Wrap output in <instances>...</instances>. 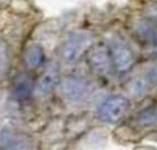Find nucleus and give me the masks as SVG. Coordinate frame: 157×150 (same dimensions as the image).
<instances>
[{
	"label": "nucleus",
	"instance_id": "nucleus-3",
	"mask_svg": "<svg viewBox=\"0 0 157 150\" xmlns=\"http://www.w3.org/2000/svg\"><path fill=\"white\" fill-rule=\"evenodd\" d=\"M90 83L80 76L67 77L61 83V93L70 102H81L90 94Z\"/></svg>",
	"mask_w": 157,
	"mask_h": 150
},
{
	"label": "nucleus",
	"instance_id": "nucleus-5",
	"mask_svg": "<svg viewBox=\"0 0 157 150\" xmlns=\"http://www.w3.org/2000/svg\"><path fill=\"white\" fill-rule=\"evenodd\" d=\"M59 68L56 63H51L46 66L44 71L40 76L36 87V93L39 97L48 96L58 83Z\"/></svg>",
	"mask_w": 157,
	"mask_h": 150
},
{
	"label": "nucleus",
	"instance_id": "nucleus-10",
	"mask_svg": "<svg viewBox=\"0 0 157 150\" xmlns=\"http://www.w3.org/2000/svg\"><path fill=\"white\" fill-rule=\"evenodd\" d=\"M14 95L18 99H28L33 93V84L30 78L26 76H21L16 79L14 83Z\"/></svg>",
	"mask_w": 157,
	"mask_h": 150
},
{
	"label": "nucleus",
	"instance_id": "nucleus-12",
	"mask_svg": "<svg viewBox=\"0 0 157 150\" xmlns=\"http://www.w3.org/2000/svg\"><path fill=\"white\" fill-rule=\"evenodd\" d=\"M9 68V53L3 42H0V74L5 75Z\"/></svg>",
	"mask_w": 157,
	"mask_h": 150
},
{
	"label": "nucleus",
	"instance_id": "nucleus-2",
	"mask_svg": "<svg viewBox=\"0 0 157 150\" xmlns=\"http://www.w3.org/2000/svg\"><path fill=\"white\" fill-rule=\"evenodd\" d=\"M129 100L122 95H112L105 99L98 109V119L103 123H117L126 115Z\"/></svg>",
	"mask_w": 157,
	"mask_h": 150
},
{
	"label": "nucleus",
	"instance_id": "nucleus-4",
	"mask_svg": "<svg viewBox=\"0 0 157 150\" xmlns=\"http://www.w3.org/2000/svg\"><path fill=\"white\" fill-rule=\"evenodd\" d=\"M109 50L112 63L118 71L125 72L130 69L133 64V54L128 46L121 40L113 39L110 42Z\"/></svg>",
	"mask_w": 157,
	"mask_h": 150
},
{
	"label": "nucleus",
	"instance_id": "nucleus-1",
	"mask_svg": "<svg viewBox=\"0 0 157 150\" xmlns=\"http://www.w3.org/2000/svg\"><path fill=\"white\" fill-rule=\"evenodd\" d=\"M93 37L84 31L70 33L61 47V57L66 63H74L92 47Z\"/></svg>",
	"mask_w": 157,
	"mask_h": 150
},
{
	"label": "nucleus",
	"instance_id": "nucleus-6",
	"mask_svg": "<svg viewBox=\"0 0 157 150\" xmlns=\"http://www.w3.org/2000/svg\"><path fill=\"white\" fill-rule=\"evenodd\" d=\"M90 66L96 72L100 75L108 74L111 68L112 59L110 54L109 48L105 46H96L93 47L90 50V56H88Z\"/></svg>",
	"mask_w": 157,
	"mask_h": 150
},
{
	"label": "nucleus",
	"instance_id": "nucleus-11",
	"mask_svg": "<svg viewBox=\"0 0 157 150\" xmlns=\"http://www.w3.org/2000/svg\"><path fill=\"white\" fill-rule=\"evenodd\" d=\"M138 34L143 40L157 42V25L153 23H142L138 27Z\"/></svg>",
	"mask_w": 157,
	"mask_h": 150
},
{
	"label": "nucleus",
	"instance_id": "nucleus-9",
	"mask_svg": "<svg viewBox=\"0 0 157 150\" xmlns=\"http://www.w3.org/2000/svg\"><path fill=\"white\" fill-rule=\"evenodd\" d=\"M136 123L140 128L157 126V106H150L142 109L136 116Z\"/></svg>",
	"mask_w": 157,
	"mask_h": 150
},
{
	"label": "nucleus",
	"instance_id": "nucleus-8",
	"mask_svg": "<svg viewBox=\"0 0 157 150\" xmlns=\"http://www.w3.org/2000/svg\"><path fill=\"white\" fill-rule=\"evenodd\" d=\"M44 59V51L38 44H33L27 48L24 54V61L25 64L30 69H37L40 67Z\"/></svg>",
	"mask_w": 157,
	"mask_h": 150
},
{
	"label": "nucleus",
	"instance_id": "nucleus-7",
	"mask_svg": "<svg viewBox=\"0 0 157 150\" xmlns=\"http://www.w3.org/2000/svg\"><path fill=\"white\" fill-rule=\"evenodd\" d=\"M1 147L2 150H35L31 140L24 136L6 133L1 138Z\"/></svg>",
	"mask_w": 157,
	"mask_h": 150
}]
</instances>
